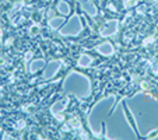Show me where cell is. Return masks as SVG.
Returning a JSON list of instances; mask_svg holds the SVG:
<instances>
[{
  "label": "cell",
  "instance_id": "6da1fadb",
  "mask_svg": "<svg viewBox=\"0 0 158 140\" xmlns=\"http://www.w3.org/2000/svg\"><path fill=\"white\" fill-rule=\"evenodd\" d=\"M78 31H81V23L78 20V15L74 14L72 17V20H69V24L62 30V34L63 35H69V34L76 35V34H78Z\"/></svg>",
  "mask_w": 158,
  "mask_h": 140
},
{
  "label": "cell",
  "instance_id": "7a4b0ae2",
  "mask_svg": "<svg viewBox=\"0 0 158 140\" xmlns=\"http://www.w3.org/2000/svg\"><path fill=\"white\" fill-rule=\"evenodd\" d=\"M118 28V21H109L106 25H105V28L101 31L102 35H110V34H114L115 31H116Z\"/></svg>",
  "mask_w": 158,
  "mask_h": 140
},
{
  "label": "cell",
  "instance_id": "3957f363",
  "mask_svg": "<svg viewBox=\"0 0 158 140\" xmlns=\"http://www.w3.org/2000/svg\"><path fill=\"white\" fill-rule=\"evenodd\" d=\"M80 2H81L83 9L85 10L89 15H97V9H95V6H94L91 2H88V0H80Z\"/></svg>",
  "mask_w": 158,
  "mask_h": 140
},
{
  "label": "cell",
  "instance_id": "277c9868",
  "mask_svg": "<svg viewBox=\"0 0 158 140\" xmlns=\"http://www.w3.org/2000/svg\"><path fill=\"white\" fill-rule=\"evenodd\" d=\"M57 7H59V10L63 13V14H69V4H66L64 2H60L59 4H57Z\"/></svg>",
  "mask_w": 158,
  "mask_h": 140
},
{
  "label": "cell",
  "instance_id": "5b68a950",
  "mask_svg": "<svg viewBox=\"0 0 158 140\" xmlns=\"http://www.w3.org/2000/svg\"><path fill=\"white\" fill-rule=\"evenodd\" d=\"M98 51H104V52H106V55H109V52L112 51V48H110V45L109 44H105V45H102V46H98Z\"/></svg>",
  "mask_w": 158,
  "mask_h": 140
},
{
  "label": "cell",
  "instance_id": "8992f818",
  "mask_svg": "<svg viewBox=\"0 0 158 140\" xmlns=\"http://www.w3.org/2000/svg\"><path fill=\"white\" fill-rule=\"evenodd\" d=\"M62 23H63V18H53V20L51 21V27L56 28V27H59Z\"/></svg>",
  "mask_w": 158,
  "mask_h": 140
}]
</instances>
